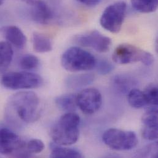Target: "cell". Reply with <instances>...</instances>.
Masks as SVG:
<instances>
[{"instance_id": "cell-17", "label": "cell", "mask_w": 158, "mask_h": 158, "mask_svg": "<svg viewBox=\"0 0 158 158\" xmlns=\"http://www.w3.org/2000/svg\"><path fill=\"white\" fill-rule=\"evenodd\" d=\"M55 102L60 110L67 113L73 112L77 107V95L73 94L60 95L56 98Z\"/></svg>"}, {"instance_id": "cell-14", "label": "cell", "mask_w": 158, "mask_h": 158, "mask_svg": "<svg viewBox=\"0 0 158 158\" xmlns=\"http://www.w3.org/2000/svg\"><path fill=\"white\" fill-rule=\"evenodd\" d=\"M13 54L11 44L7 41L0 42V75L4 74L10 66Z\"/></svg>"}, {"instance_id": "cell-15", "label": "cell", "mask_w": 158, "mask_h": 158, "mask_svg": "<svg viewBox=\"0 0 158 158\" xmlns=\"http://www.w3.org/2000/svg\"><path fill=\"white\" fill-rule=\"evenodd\" d=\"M32 43L34 51L38 53H46L52 49L51 40L46 36L38 32L33 34Z\"/></svg>"}, {"instance_id": "cell-18", "label": "cell", "mask_w": 158, "mask_h": 158, "mask_svg": "<svg viewBox=\"0 0 158 158\" xmlns=\"http://www.w3.org/2000/svg\"><path fill=\"white\" fill-rule=\"evenodd\" d=\"M127 101L135 108H141L148 105L144 92L137 88H133L127 93Z\"/></svg>"}, {"instance_id": "cell-22", "label": "cell", "mask_w": 158, "mask_h": 158, "mask_svg": "<svg viewBox=\"0 0 158 158\" xmlns=\"http://www.w3.org/2000/svg\"><path fill=\"white\" fill-rule=\"evenodd\" d=\"M40 64L38 58L32 54H25L22 56L19 61L20 67L25 71L36 69Z\"/></svg>"}, {"instance_id": "cell-6", "label": "cell", "mask_w": 158, "mask_h": 158, "mask_svg": "<svg viewBox=\"0 0 158 158\" xmlns=\"http://www.w3.org/2000/svg\"><path fill=\"white\" fill-rule=\"evenodd\" d=\"M102 140L107 147L117 151L132 150L137 145L139 142L135 132L114 128L105 131Z\"/></svg>"}, {"instance_id": "cell-8", "label": "cell", "mask_w": 158, "mask_h": 158, "mask_svg": "<svg viewBox=\"0 0 158 158\" xmlns=\"http://www.w3.org/2000/svg\"><path fill=\"white\" fill-rule=\"evenodd\" d=\"M127 11V4L123 1L115 2L107 6L103 12L100 23L102 28L112 33H118L121 29Z\"/></svg>"}, {"instance_id": "cell-27", "label": "cell", "mask_w": 158, "mask_h": 158, "mask_svg": "<svg viewBox=\"0 0 158 158\" xmlns=\"http://www.w3.org/2000/svg\"><path fill=\"white\" fill-rule=\"evenodd\" d=\"M143 137L145 139L150 141H154L158 139V128L143 127L142 132Z\"/></svg>"}, {"instance_id": "cell-9", "label": "cell", "mask_w": 158, "mask_h": 158, "mask_svg": "<svg viewBox=\"0 0 158 158\" xmlns=\"http://www.w3.org/2000/svg\"><path fill=\"white\" fill-rule=\"evenodd\" d=\"M75 41L81 46L91 48L102 53L108 51L111 44V39L104 36L97 30H93L77 35Z\"/></svg>"}, {"instance_id": "cell-7", "label": "cell", "mask_w": 158, "mask_h": 158, "mask_svg": "<svg viewBox=\"0 0 158 158\" xmlns=\"http://www.w3.org/2000/svg\"><path fill=\"white\" fill-rule=\"evenodd\" d=\"M0 154L15 157H28L26 143L11 129L0 127Z\"/></svg>"}, {"instance_id": "cell-26", "label": "cell", "mask_w": 158, "mask_h": 158, "mask_svg": "<svg viewBox=\"0 0 158 158\" xmlns=\"http://www.w3.org/2000/svg\"><path fill=\"white\" fill-rule=\"evenodd\" d=\"M140 154H141V156H143V157L150 156V157L156 158L158 156L157 142H155L147 146L146 148L142 150V152L140 153Z\"/></svg>"}, {"instance_id": "cell-2", "label": "cell", "mask_w": 158, "mask_h": 158, "mask_svg": "<svg viewBox=\"0 0 158 158\" xmlns=\"http://www.w3.org/2000/svg\"><path fill=\"white\" fill-rule=\"evenodd\" d=\"M80 118L74 112L63 114L51 129L53 142L62 146L75 143L79 139Z\"/></svg>"}, {"instance_id": "cell-1", "label": "cell", "mask_w": 158, "mask_h": 158, "mask_svg": "<svg viewBox=\"0 0 158 158\" xmlns=\"http://www.w3.org/2000/svg\"><path fill=\"white\" fill-rule=\"evenodd\" d=\"M7 119L12 121L15 117L27 123L36 121L40 117V101L36 93L22 91L12 95L6 108Z\"/></svg>"}, {"instance_id": "cell-11", "label": "cell", "mask_w": 158, "mask_h": 158, "mask_svg": "<svg viewBox=\"0 0 158 158\" xmlns=\"http://www.w3.org/2000/svg\"><path fill=\"white\" fill-rule=\"evenodd\" d=\"M0 32L6 41L18 49H22L27 43V38L20 28L15 25L2 27Z\"/></svg>"}, {"instance_id": "cell-30", "label": "cell", "mask_w": 158, "mask_h": 158, "mask_svg": "<svg viewBox=\"0 0 158 158\" xmlns=\"http://www.w3.org/2000/svg\"><path fill=\"white\" fill-rule=\"evenodd\" d=\"M4 1H5V0H0V6H1V5L4 3Z\"/></svg>"}, {"instance_id": "cell-20", "label": "cell", "mask_w": 158, "mask_h": 158, "mask_svg": "<svg viewBox=\"0 0 158 158\" xmlns=\"http://www.w3.org/2000/svg\"><path fill=\"white\" fill-rule=\"evenodd\" d=\"M158 106H150L142 117L144 127L158 128Z\"/></svg>"}, {"instance_id": "cell-24", "label": "cell", "mask_w": 158, "mask_h": 158, "mask_svg": "<svg viewBox=\"0 0 158 158\" xmlns=\"http://www.w3.org/2000/svg\"><path fill=\"white\" fill-rule=\"evenodd\" d=\"M43 142L40 139H31L26 144V149L30 153H40L44 149Z\"/></svg>"}, {"instance_id": "cell-12", "label": "cell", "mask_w": 158, "mask_h": 158, "mask_svg": "<svg viewBox=\"0 0 158 158\" xmlns=\"http://www.w3.org/2000/svg\"><path fill=\"white\" fill-rule=\"evenodd\" d=\"M31 6V17L35 22L46 25L48 24L52 19V11L44 1L36 0L35 3Z\"/></svg>"}, {"instance_id": "cell-10", "label": "cell", "mask_w": 158, "mask_h": 158, "mask_svg": "<svg viewBox=\"0 0 158 158\" xmlns=\"http://www.w3.org/2000/svg\"><path fill=\"white\" fill-rule=\"evenodd\" d=\"M77 106L86 114L96 113L102 104V96L100 91L94 87L82 90L77 95Z\"/></svg>"}, {"instance_id": "cell-23", "label": "cell", "mask_w": 158, "mask_h": 158, "mask_svg": "<svg viewBox=\"0 0 158 158\" xmlns=\"http://www.w3.org/2000/svg\"><path fill=\"white\" fill-rule=\"evenodd\" d=\"M149 106H158V87L155 84L148 85L143 91Z\"/></svg>"}, {"instance_id": "cell-3", "label": "cell", "mask_w": 158, "mask_h": 158, "mask_svg": "<svg viewBox=\"0 0 158 158\" xmlns=\"http://www.w3.org/2000/svg\"><path fill=\"white\" fill-rule=\"evenodd\" d=\"M61 64L64 69L69 72H79L94 69L97 60L88 51L75 46L64 52L61 58Z\"/></svg>"}, {"instance_id": "cell-28", "label": "cell", "mask_w": 158, "mask_h": 158, "mask_svg": "<svg viewBox=\"0 0 158 158\" xmlns=\"http://www.w3.org/2000/svg\"><path fill=\"white\" fill-rule=\"evenodd\" d=\"M82 4L87 6H94L99 4L102 0H77Z\"/></svg>"}, {"instance_id": "cell-4", "label": "cell", "mask_w": 158, "mask_h": 158, "mask_svg": "<svg viewBox=\"0 0 158 158\" xmlns=\"http://www.w3.org/2000/svg\"><path fill=\"white\" fill-rule=\"evenodd\" d=\"M112 58L116 64L119 65L141 62L150 66L154 62V57L151 53L130 44H121L118 46Z\"/></svg>"}, {"instance_id": "cell-19", "label": "cell", "mask_w": 158, "mask_h": 158, "mask_svg": "<svg viewBox=\"0 0 158 158\" xmlns=\"http://www.w3.org/2000/svg\"><path fill=\"white\" fill-rule=\"evenodd\" d=\"M131 2L132 7L140 13H152L158 8V0H131Z\"/></svg>"}, {"instance_id": "cell-13", "label": "cell", "mask_w": 158, "mask_h": 158, "mask_svg": "<svg viewBox=\"0 0 158 158\" xmlns=\"http://www.w3.org/2000/svg\"><path fill=\"white\" fill-rule=\"evenodd\" d=\"M136 79L126 74H119L113 78L114 87L121 93H128L137 85Z\"/></svg>"}, {"instance_id": "cell-25", "label": "cell", "mask_w": 158, "mask_h": 158, "mask_svg": "<svg viewBox=\"0 0 158 158\" xmlns=\"http://www.w3.org/2000/svg\"><path fill=\"white\" fill-rule=\"evenodd\" d=\"M95 68L97 69L98 73L103 75L110 73L114 70L113 65L105 59L100 60L98 62L97 61Z\"/></svg>"}, {"instance_id": "cell-21", "label": "cell", "mask_w": 158, "mask_h": 158, "mask_svg": "<svg viewBox=\"0 0 158 158\" xmlns=\"http://www.w3.org/2000/svg\"><path fill=\"white\" fill-rule=\"evenodd\" d=\"M94 79V76L90 74L75 75L69 78L67 84L72 88L78 89L90 84Z\"/></svg>"}, {"instance_id": "cell-29", "label": "cell", "mask_w": 158, "mask_h": 158, "mask_svg": "<svg viewBox=\"0 0 158 158\" xmlns=\"http://www.w3.org/2000/svg\"><path fill=\"white\" fill-rule=\"evenodd\" d=\"M21 1L28 5H30V6H32L36 1V0H21Z\"/></svg>"}, {"instance_id": "cell-16", "label": "cell", "mask_w": 158, "mask_h": 158, "mask_svg": "<svg viewBox=\"0 0 158 158\" xmlns=\"http://www.w3.org/2000/svg\"><path fill=\"white\" fill-rule=\"evenodd\" d=\"M51 151V158H80L82 155L77 150L63 147L54 142L50 144Z\"/></svg>"}, {"instance_id": "cell-5", "label": "cell", "mask_w": 158, "mask_h": 158, "mask_svg": "<svg viewBox=\"0 0 158 158\" xmlns=\"http://www.w3.org/2000/svg\"><path fill=\"white\" fill-rule=\"evenodd\" d=\"M1 82L7 89L19 90L40 87L43 85L44 81L41 76L25 71L4 73L2 76Z\"/></svg>"}]
</instances>
